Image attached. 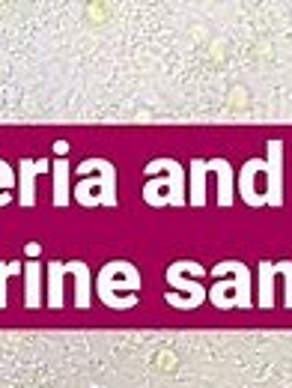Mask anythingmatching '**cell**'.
<instances>
[{
    "label": "cell",
    "mask_w": 292,
    "mask_h": 388,
    "mask_svg": "<svg viewBox=\"0 0 292 388\" xmlns=\"http://www.w3.org/2000/svg\"><path fill=\"white\" fill-rule=\"evenodd\" d=\"M233 263V272H236V284H215V290L209 293V299H212L218 308H233V305H242V308H248L251 305V293H248V269L244 263Z\"/></svg>",
    "instance_id": "1"
},
{
    "label": "cell",
    "mask_w": 292,
    "mask_h": 388,
    "mask_svg": "<svg viewBox=\"0 0 292 388\" xmlns=\"http://www.w3.org/2000/svg\"><path fill=\"white\" fill-rule=\"evenodd\" d=\"M271 156L266 161V174H269V194H266V203L271 206H280L284 203V183H280V141H271L269 143Z\"/></svg>",
    "instance_id": "2"
},
{
    "label": "cell",
    "mask_w": 292,
    "mask_h": 388,
    "mask_svg": "<svg viewBox=\"0 0 292 388\" xmlns=\"http://www.w3.org/2000/svg\"><path fill=\"white\" fill-rule=\"evenodd\" d=\"M48 161H30L21 159V206H33L36 203V188H33V176L48 170Z\"/></svg>",
    "instance_id": "3"
},
{
    "label": "cell",
    "mask_w": 292,
    "mask_h": 388,
    "mask_svg": "<svg viewBox=\"0 0 292 388\" xmlns=\"http://www.w3.org/2000/svg\"><path fill=\"white\" fill-rule=\"evenodd\" d=\"M48 272H51V278H48V305L51 308H60L63 305V272H66V266L51 263Z\"/></svg>",
    "instance_id": "4"
},
{
    "label": "cell",
    "mask_w": 292,
    "mask_h": 388,
    "mask_svg": "<svg viewBox=\"0 0 292 388\" xmlns=\"http://www.w3.org/2000/svg\"><path fill=\"white\" fill-rule=\"evenodd\" d=\"M203 174H206V161H200V159H194L191 161V203L194 206H203V201H206V194H203Z\"/></svg>",
    "instance_id": "5"
},
{
    "label": "cell",
    "mask_w": 292,
    "mask_h": 388,
    "mask_svg": "<svg viewBox=\"0 0 292 388\" xmlns=\"http://www.w3.org/2000/svg\"><path fill=\"white\" fill-rule=\"evenodd\" d=\"M271 278H275V266L262 263L260 266V308H271V305H275V287H271Z\"/></svg>",
    "instance_id": "6"
},
{
    "label": "cell",
    "mask_w": 292,
    "mask_h": 388,
    "mask_svg": "<svg viewBox=\"0 0 292 388\" xmlns=\"http://www.w3.org/2000/svg\"><path fill=\"white\" fill-rule=\"evenodd\" d=\"M24 278H27V299H24V305L27 308H39V266L30 263Z\"/></svg>",
    "instance_id": "7"
},
{
    "label": "cell",
    "mask_w": 292,
    "mask_h": 388,
    "mask_svg": "<svg viewBox=\"0 0 292 388\" xmlns=\"http://www.w3.org/2000/svg\"><path fill=\"white\" fill-rule=\"evenodd\" d=\"M167 281H170L173 287H182V290H188V293H191V299H194L197 305H200V302H203V299H206V293H203V287H200L197 281H182V278H179V272H176V269H167Z\"/></svg>",
    "instance_id": "8"
},
{
    "label": "cell",
    "mask_w": 292,
    "mask_h": 388,
    "mask_svg": "<svg viewBox=\"0 0 292 388\" xmlns=\"http://www.w3.org/2000/svg\"><path fill=\"white\" fill-rule=\"evenodd\" d=\"M75 272H78V308H87L90 305V275L84 263H75Z\"/></svg>",
    "instance_id": "9"
},
{
    "label": "cell",
    "mask_w": 292,
    "mask_h": 388,
    "mask_svg": "<svg viewBox=\"0 0 292 388\" xmlns=\"http://www.w3.org/2000/svg\"><path fill=\"white\" fill-rule=\"evenodd\" d=\"M57 206H66V161H57Z\"/></svg>",
    "instance_id": "10"
},
{
    "label": "cell",
    "mask_w": 292,
    "mask_h": 388,
    "mask_svg": "<svg viewBox=\"0 0 292 388\" xmlns=\"http://www.w3.org/2000/svg\"><path fill=\"white\" fill-rule=\"evenodd\" d=\"M278 272L286 278V308H292V263H278Z\"/></svg>",
    "instance_id": "11"
},
{
    "label": "cell",
    "mask_w": 292,
    "mask_h": 388,
    "mask_svg": "<svg viewBox=\"0 0 292 388\" xmlns=\"http://www.w3.org/2000/svg\"><path fill=\"white\" fill-rule=\"evenodd\" d=\"M6 272L9 266L0 263V308H6Z\"/></svg>",
    "instance_id": "12"
}]
</instances>
